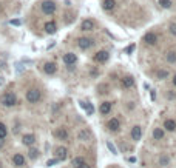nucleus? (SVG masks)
<instances>
[{"mask_svg": "<svg viewBox=\"0 0 176 168\" xmlns=\"http://www.w3.org/2000/svg\"><path fill=\"white\" fill-rule=\"evenodd\" d=\"M0 103L5 105V106H14L17 103V97H16L14 93H5L0 97Z\"/></svg>", "mask_w": 176, "mask_h": 168, "instance_id": "f257e3e1", "label": "nucleus"}, {"mask_svg": "<svg viewBox=\"0 0 176 168\" xmlns=\"http://www.w3.org/2000/svg\"><path fill=\"white\" fill-rule=\"evenodd\" d=\"M56 9H57V5L53 2V0H47V2H43L42 3V11H43V14H54L56 12Z\"/></svg>", "mask_w": 176, "mask_h": 168, "instance_id": "f03ea898", "label": "nucleus"}, {"mask_svg": "<svg viewBox=\"0 0 176 168\" xmlns=\"http://www.w3.org/2000/svg\"><path fill=\"white\" fill-rule=\"evenodd\" d=\"M26 100H28V102H31V103L39 102V100H40V91H39L37 88L29 90V91L26 93Z\"/></svg>", "mask_w": 176, "mask_h": 168, "instance_id": "7ed1b4c3", "label": "nucleus"}, {"mask_svg": "<svg viewBox=\"0 0 176 168\" xmlns=\"http://www.w3.org/2000/svg\"><path fill=\"white\" fill-rule=\"evenodd\" d=\"M93 45H94V40L90 39V37H80L77 40V47L80 49H88V48H91Z\"/></svg>", "mask_w": 176, "mask_h": 168, "instance_id": "20e7f679", "label": "nucleus"}, {"mask_svg": "<svg viewBox=\"0 0 176 168\" xmlns=\"http://www.w3.org/2000/svg\"><path fill=\"white\" fill-rule=\"evenodd\" d=\"M56 157H57V161H65V159L68 157V150H67L65 146L56 148Z\"/></svg>", "mask_w": 176, "mask_h": 168, "instance_id": "39448f33", "label": "nucleus"}, {"mask_svg": "<svg viewBox=\"0 0 176 168\" xmlns=\"http://www.w3.org/2000/svg\"><path fill=\"white\" fill-rule=\"evenodd\" d=\"M54 136H56L57 139H60V141H67V139H68V131H67L63 126H60V128H57V130L54 131Z\"/></svg>", "mask_w": 176, "mask_h": 168, "instance_id": "423d86ee", "label": "nucleus"}, {"mask_svg": "<svg viewBox=\"0 0 176 168\" xmlns=\"http://www.w3.org/2000/svg\"><path fill=\"white\" fill-rule=\"evenodd\" d=\"M94 22L93 20H90V19H87V20H83L82 22V25H80V29L82 31H85V32H88V31H93L94 29Z\"/></svg>", "mask_w": 176, "mask_h": 168, "instance_id": "0eeeda50", "label": "nucleus"}, {"mask_svg": "<svg viewBox=\"0 0 176 168\" xmlns=\"http://www.w3.org/2000/svg\"><path fill=\"white\" fill-rule=\"evenodd\" d=\"M108 57H110V54H108L107 51H99V52H96L94 60H96V62H99V63H105V62L108 60Z\"/></svg>", "mask_w": 176, "mask_h": 168, "instance_id": "6e6552de", "label": "nucleus"}, {"mask_svg": "<svg viewBox=\"0 0 176 168\" xmlns=\"http://www.w3.org/2000/svg\"><path fill=\"white\" fill-rule=\"evenodd\" d=\"M144 42H145L147 45H156L158 37H156V34H154V32H147V34L144 36Z\"/></svg>", "mask_w": 176, "mask_h": 168, "instance_id": "1a4fd4ad", "label": "nucleus"}, {"mask_svg": "<svg viewBox=\"0 0 176 168\" xmlns=\"http://www.w3.org/2000/svg\"><path fill=\"white\" fill-rule=\"evenodd\" d=\"M141 136H142V128H141L139 125L133 126V128H131V139H133V141H139Z\"/></svg>", "mask_w": 176, "mask_h": 168, "instance_id": "9d476101", "label": "nucleus"}, {"mask_svg": "<svg viewBox=\"0 0 176 168\" xmlns=\"http://www.w3.org/2000/svg\"><path fill=\"white\" fill-rule=\"evenodd\" d=\"M43 71L51 76V74H54V72L57 71V65H56L54 62H47V63L43 65Z\"/></svg>", "mask_w": 176, "mask_h": 168, "instance_id": "9b49d317", "label": "nucleus"}, {"mask_svg": "<svg viewBox=\"0 0 176 168\" xmlns=\"http://www.w3.org/2000/svg\"><path fill=\"white\" fill-rule=\"evenodd\" d=\"M119 126H121V123H119V120L118 119H110L108 122H107V128H108L110 131H118Z\"/></svg>", "mask_w": 176, "mask_h": 168, "instance_id": "f8f14e48", "label": "nucleus"}, {"mask_svg": "<svg viewBox=\"0 0 176 168\" xmlns=\"http://www.w3.org/2000/svg\"><path fill=\"white\" fill-rule=\"evenodd\" d=\"M76 60H77V57H76V54H73V52H67V54L63 56V62H65L67 65H74Z\"/></svg>", "mask_w": 176, "mask_h": 168, "instance_id": "ddd939ff", "label": "nucleus"}, {"mask_svg": "<svg viewBox=\"0 0 176 168\" xmlns=\"http://www.w3.org/2000/svg\"><path fill=\"white\" fill-rule=\"evenodd\" d=\"M13 162H14V165H17V167H22V165H25V157H23L20 153H17V154H14V157H13Z\"/></svg>", "mask_w": 176, "mask_h": 168, "instance_id": "4468645a", "label": "nucleus"}, {"mask_svg": "<svg viewBox=\"0 0 176 168\" xmlns=\"http://www.w3.org/2000/svg\"><path fill=\"white\" fill-rule=\"evenodd\" d=\"M45 31H47L48 34H54V32L57 31V25H56V22H53V20L47 22V23H45Z\"/></svg>", "mask_w": 176, "mask_h": 168, "instance_id": "2eb2a0df", "label": "nucleus"}, {"mask_svg": "<svg viewBox=\"0 0 176 168\" xmlns=\"http://www.w3.org/2000/svg\"><path fill=\"white\" fill-rule=\"evenodd\" d=\"M99 111H101V114H108L110 111H111V102H103L101 103V108H99Z\"/></svg>", "mask_w": 176, "mask_h": 168, "instance_id": "dca6fc26", "label": "nucleus"}, {"mask_svg": "<svg viewBox=\"0 0 176 168\" xmlns=\"http://www.w3.org/2000/svg\"><path fill=\"white\" fill-rule=\"evenodd\" d=\"M122 85H124V88H131V86L134 85V79H133L131 76L122 77Z\"/></svg>", "mask_w": 176, "mask_h": 168, "instance_id": "f3484780", "label": "nucleus"}, {"mask_svg": "<svg viewBox=\"0 0 176 168\" xmlns=\"http://www.w3.org/2000/svg\"><path fill=\"white\" fill-rule=\"evenodd\" d=\"M114 6H116V0H103V3H102V8L105 11H111Z\"/></svg>", "mask_w": 176, "mask_h": 168, "instance_id": "a211bd4d", "label": "nucleus"}, {"mask_svg": "<svg viewBox=\"0 0 176 168\" xmlns=\"http://www.w3.org/2000/svg\"><path fill=\"white\" fill-rule=\"evenodd\" d=\"M22 142L25 145H28V146H31V145L36 142V136H34V134H25L23 139H22Z\"/></svg>", "mask_w": 176, "mask_h": 168, "instance_id": "6ab92c4d", "label": "nucleus"}, {"mask_svg": "<svg viewBox=\"0 0 176 168\" xmlns=\"http://www.w3.org/2000/svg\"><path fill=\"white\" fill-rule=\"evenodd\" d=\"M77 137H79V141H87V142H88V141H91V134H90V131H88V130L80 131Z\"/></svg>", "mask_w": 176, "mask_h": 168, "instance_id": "aec40b11", "label": "nucleus"}, {"mask_svg": "<svg viewBox=\"0 0 176 168\" xmlns=\"http://www.w3.org/2000/svg\"><path fill=\"white\" fill-rule=\"evenodd\" d=\"M164 126L168 130V131H175L176 130V122L172 119H167L165 122H164Z\"/></svg>", "mask_w": 176, "mask_h": 168, "instance_id": "412c9836", "label": "nucleus"}, {"mask_svg": "<svg viewBox=\"0 0 176 168\" xmlns=\"http://www.w3.org/2000/svg\"><path fill=\"white\" fill-rule=\"evenodd\" d=\"M153 137H154V141H161V139L164 137V130H162V128H154Z\"/></svg>", "mask_w": 176, "mask_h": 168, "instance_id": "4be33fe9", "label": "nucleus"}, {"mask_svg": "<svg viewBox=\"0 0 176 168\" xmlns=\"http://www.w3.org/2000/svg\"><path fill=\"white\" fill-rule=\"evenodd\" d=\"M165 59H167L168 63H175L176 62V52L175 51H168V52L165 54Z\"/></svg>", "mask_w": 176, "mask_h": 168, "instance_id": "5701e85b", "label": "nucleus"}, {"mask_svg": "<svg viewBox=\"0 0 176 168\" xmlns=\"http://www.w3.org/2000/svg\"><path fill=\"white\" fill-rule=\"evenodd\" d=\"M156 77L161 79V80H164V79L168 77V71H167V70H158V71H156Z\"/></svg>", "mask_w": 176, "mask_h": 168, "instance_id": "b1692460", "label": "nucleus"}, {"mask_svg": "<svg viewBox=\"0 0 176 168\" xmlns=\"http://www.w3.org/2000/svg\"><path fill=\"white\" fill-rule=\"evenodd\" d=\"M168 162H170V159H168V156H165V154H162V156H161V159H159V164H161L162 167H167V165H168Z\"/></svg>", "mask_w": 176, "mask_h": 168, "instance_id": "393cba45", "label": "nucleus"}, {"mask_svg": "<svg viewBox=\"0 0 176 168\" xmlns=\"http://www.w3.org/2000/svg\"><path fill=\"white\" fill-rule=\"evenodd\" d=\"M159 5L165 9H170L172 8V0H159Z\"/></svg>", "mask_w": 176, "mask_h": 168, "instance_id": "a878e982", "label": "nucleus"}, {"mask_svg": "<svg viewBox=\"0 0 176 168\" xmlns=\"http://www.w3.org/2000/svg\"><path fill=\"white\" fill-rule=\"evenodd\" d=\"M28 156H29L31 159H36V157H39V150H36V148H31V150L28 151Z\"/></svg>", "mask_w": 176, "mask_h": 168, "instance_id": "bb28decb", "label": "nucleus"}, {"mask_svg": "<svg viewBox=\"0 0 176 168\" xmlns=\"http://www.w3.org/2000/svg\"><path fill=\"white\" fill-rule=\"evenodd\" d=\"M6 134H8L6 126H5L3 123H0V139H5V137H6Z\"/></svg>", "mask_w": 176, "mask_h": 168, "instance_id": "cd10ccee", "label": "nucleus"}, {"mask_svg": "<svg viewBox=\"0 0 176 168\" xmlns=\"http://www.w3.org/2000/svg\"><path fill=\"white\" fill-rule=\"evenodd\" d=\"M83 162H85V161H83V157H74V159H73V165H74L76 168L79 167V165H82Z\"/></svg>", "mask_w": 176, "mask_h": 168, "instance_id": "c85d7f7f", "label": "nucleus"}, {"mask_svg": "<svg viewBox=\"0 0 176 168\" xmlns=\"http://www.w3.org/2000/svg\"><path fill=\"white\" fill-rule=\"evenodd\" d=\"M107 146H108V148H110V151H111V153H113V154H118V150H116V148H114V145L111 144V142H107Z\"/></svg>", "mask_w": 176, "mask_h": 168, "instance_id": "c756f323", "label": "nucleus"}, {"mask_svg": "<svg viewBox=\"0 0 176 168\" xmlns=\"http://www.w3.org/2000/svg\"><path fill=\"white\" fill-rule=\"evenodd\" d=\"M165 97H168V99H175L176 93H175V91H170V90H168V91L165 93Z\"/></svg>", "mask_w": 176, "mask_h": 168, "instance_id": "7c9ffc66", "label": "nucleus"}, {"mask_svg": "<svg viewBox=\"0 0 176 168\" xmlns=\"http://www.w3.org/2000/svg\"><path fill=\"white\" fill-rule=\"evenodd\" d=\"M170 32L176 36V23H170Z\"/></svg>", "mask_w": 176, "mask_h": 168, "instance_id": "2f4dec72", "label": "nucleus"}, {"mask_svg": "<svg viewBox=\"0 0 176 168\" xmlns=\"http://www.w3.org/2000/svg\"><path fill=\"white\" fill-rule=\"evenodd\" d=\"M133 49H134V45H130V47H127V48H125V52H128V54H130Z\"/></svg>", "mask_w": 176, "mask_h": 168, "instance_id": "473e14b6", "label": "nucleus"}, {"mask_svg": "<svg viewBox=\"0 0 176 168\" xmlns=\"http://www.w3.org/2000/svg\"><path fill=\"white\" fill-rule=\"evenodd\" d=\"M77 168H91V167H90V165H88L87 162H83L82 165H79V167H77Z\"/></svg>", "mask_w": 176, "mask_h": 168, "instance_id": "72a5a7b5", "label": "nucleus"}, {"mask_svg": "<svg viewBox=\"0 0 176 168\" xmlns=\"http://www.w3.org/2000/svg\"><path fill=\"white\" fill-rule=\"evenodd\" d=\"M56 161H57V159H53V161H48V164H47V165H48V167H51V165H54V164H56Z\"/></svg>", "mask_w": 176, "mask_h": 168, "instance_id": "f704fd0d", "label": "nucleus"}, {"mask_svg": "<svg viewBox=\"0 0 176 168\" xmlns=\"http://www.w3.org/2000/svg\"><path fill=\"white\" fill-rule=\"evenodd\" d=\"M11 23H13V25H20V20H13Z\"/></svg>", "mask_w": 176, "mask_h": 168, "instance_id": "c9c22d12", "label": "nucleus"}, {"mask_svg": "<svg viewBox=\"0 0 176 168\" xmlns=\"http://www.w3.org/2000/svg\"><path fill=\"white\" fill-rule=\"evenodd\" d=\"M173 83H175V86H176V76L173 77Z\"/></svg>", "mask_w": 176, "mask_h": 168, "instance_id": "e433bc0d", "label": "nucleus"}, {"mask_svg": "<svg viewBox=\"0 0 176 168\" xmlns=\"http://www.w3.org/2000/svg\"><path fill=\"white\" fill-rule=\"evenodd\" d=\"M0 85H3V79L2 77H0Z\"/></svg>", "mask_w": 176, "mask_h": 168, "instance_id": "4c0bfd02", "label": "nucleus"}, {"mask_svg": "<svg viewBox=\"0 0 176 168\" xmlns=\"http://www.w3.org/2000/svg\"><path fill=\"white\" fill-rule=\"evenodd\" d=\"M0 11H2V5H0Z\"/></svg>", "mask_w": 176, "mask_h": 168, "instance_id": "58836bf2", "label": "nucleus"}]
</instances>
